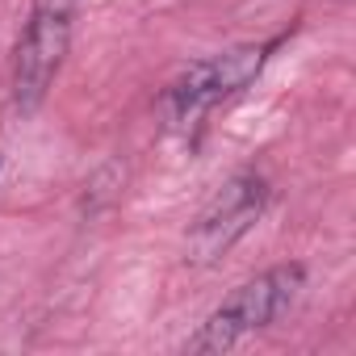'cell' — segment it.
Wrapping results in <instances>:
<instances>
[{"instance_id": "277c9868", "label": "cell", "mask_w": 356, "mask_h": 356, "mask_svg": "<svg viewBox=\"0 0 356 356\" xmlns=\"http://www.w3.org/2000/svg\"><path fill=\"white\" fill-rule=\"evenodd\" d=\"M268 206V181L260 172H239L210 197V206L197 214L189 235V260L193 264H218L264 214Z\"/></svg>"}, {"instance_id": "6da1fadb", "label": "cell", "mask_w": 356, "mask_h": 356, "mask_svg": "<svg viewBox=\"0 0 356 356\" xmlns=\"http://www.w3.org/2000/svg\"><path fill=\"white\" fill-rule=\"evenodd\" d=\"M302 281H306V268H302V264H277V268H268V273L243 281V285L197 327V335L185 343V352H193V356L231 352V348L243 343L252 331H264L268 323H277V318L289 310V302L298 298Z\"/></svg>"}, {"instance_id": "7a4b0ae2", "label": "cell", "mask_w": 356, "mask_h": 356, "mask_svg": "<svg viewBox=\"0 0 356 356\" xmlns=\"http://www.w3.org/2000/svg\"><path fill=\"white\" fill-rule=\"evenodd\" d=\"M268 51H273V42L268 47H231L222 55L189 63L181 76L168 84V92H163V118H168V126L172 130H189L218 101H227L239 88H248L260 76Z\"/></svg>"}, {"instance_id": "3957f363", "label": "cell", "mask_w": 356, "mask_h": 356, "mask_svg": "<svg viewBox=\"0 0 356 356\" xmlns=\"http://www.w3.org/2000/svg\"><path fill=\"white\" fill-rule=\"evenodd\" d=\"M72 42V0H38V9L26 22L13 63V101L22 113H34L51 92L63 55Z\"/></svg>"}]
</instances>
